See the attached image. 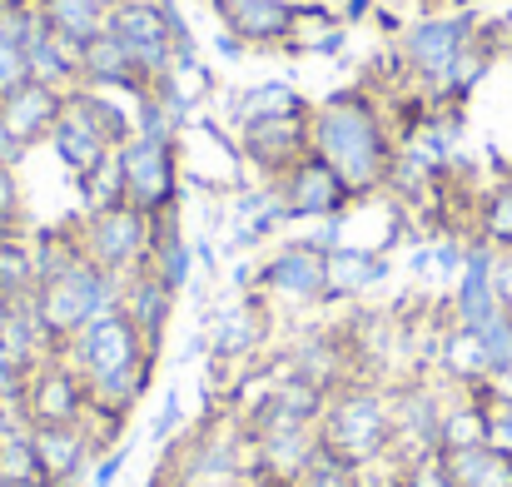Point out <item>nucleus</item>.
I'll use <instances>...</instances> for the list:
<instances>
[{
  "instance_id": "obj_1",
  "label": "nucleus",
  "mask_w": 512,
  "mask_h": 487,
  "mask_svg": "<svg viewBox=\"0 0 512 487\" xmlns=\"http://www.w3.org/2000/svg\"><path fill=\"white\" fill-rule=\"evenodd\" d=\"M309 150L324 155L343 174V184L363 199L383 194L393 184L398 164V135L383 115V100L368 85H348L309 110Z\"/></svg>"
},
{
  "instance_id": "obj_2",
  "label": "nucleus",
  "mask_w": 512,
  "mask_h": 487,
  "mask_svg": "<svg viewBox=\"0 0 512 487\" xmlns=\"http://www.w3.org/2000/svg\"><path fill=\"white\" fill-rule=\"evenodd\" d=\"M393 393H383L368 378L343 383L339 393H329L324 418H319V448L329 458H339L348 468L368 473L373 463H393Z\"/></svg>"
},
{
  "instance_id": "obj_3",
  "label": "nucleus",
  "mask_w": 512,
  "mask_h": 487,
  "mask_svg": "<svg viewBox=\"0 0 512 487\" xmlns=\"http://www.w3.org/2000/svg\"><path fill=\"white\" fill-rule=\"evenodd\" d=\"M483 15L463 10V5H443V10H418L398 35H393V55L403 65V75L433 95V85L448 75V65L478 40Z\"/></svg>"
},
{
  "instance_id": "obj_4",
  "label": "nucleus",
  "mask_w": 512,
  "mask_h": 487,
  "mask_svg": "<svg viewBox=\"0 0 512 487\" xmlns=\"http://www.w3.org/2000/svg\"><path fill=\"white\" fill-rule=\"evenodd\" d=\"M120 294H125V279H115V274H105L100 264L80 259V264H70V269H60V274H50V279H40V289L30 294V304H35L40 324L55 333V343L65 348L90 319L120 309Z\"/></svg>"
},
{
  "instance_id": "obj_5",
  "label": "nucleus",
  "mask_w": 512,
  "mask_h": 487,
  "mask_svg": "<svg viewBox=\"0 0 512 487\" xmlns=\"http://www.w3.org/2000/svg\"><path fill=\"white\" fill-rule=\"evenodd\" d=\"M254 294L269 299V309H319V304H329V254L314 239H284L259 264Z\"/></svg>"
},
{
  "instance_id": "obj_6",
  "label": "nucleus",
  "mask_w": 512,
  "mask_h": 487,
  "mask_svg": "<svg viewBox=\"0 0 512 487\" xmlns=\"http://www.w3.org/2000/svg\"><path fill=\"white\" fill-rule=\"evenodd\" d=\"M150 229H155V219L125 199V204H110L100 214H80V249L105 274L130 279L150 259Z\"/></svg>"
},
{
  "instance_id": "obj_7",
  "label": "nucleus",
  "mask_w": 512,
  "mask_h": 487,
  "mask_svg": "<svg viewBox=\"0 0 512 487\" xmlns=\"http://www.w3.org/2000/svg\"><path fill=\"white\" fill-rule=\"evenodd\" d=\"M120 179H125V199L145 214H165L184 204V155L174 140H150L135 135L130 145L115 150Z\"/></svg>"
},
{
  "instance_id": "obj_8",
  "label": "nucleus",
  "mask_w": 512,
  "mask_h": 487,
  "mask_svg": "<svg viewBox=\"0 0 512 487\" xmlns=\"http://www.w3.org/2000/svg\"><path fill=\"white\" fill-rule=\"evenodd\" d=\"M155 353H160V348L145 343V333L135 328V319H130L125 309H110V314L90 319V324L65 343V358L85 373V383H100V378H110V373H120V368H135V363H145V358H155Z\"/></svg>"
},
{
  "instance_id": "obj_9",
  "label": "nucleus",
  "mask_w": 512,
  "mask_h": 487,
  "mask_svg": "<svg viewBox=\"0 0 512 487\" xmlns=\"http://www.w3.org/2000/svg\"><path fill=\"white\" fill-rule=\"evenodd\" d=\"M20 418H25L30 428L85 423V418H90V383H85V373H80L65 353L35 363L30 378H25V393H20Z\"/></svg>"
},
{
  "instance_id": "obj_10",
  "label": "nucleus",
  "mask_w": 512,
  "mask_h": 487,
  "mask_svg": "<svg viewBox=\"0 0 512 487\" xmlns=\"http://www.w3.org/2000/svg\"><path fill=\"white\" fill-rule=\"evenodd\" d=\"M279 199H284V214L289 224H319V219H334V214H348L358 204V194L343 184V174L324 155H304L294 160L279 179H274Z\"/></svg>"
},
{
  "instance_id": "obj_11",
  "label": "nucleus",
  "mask_w": 512,
  "mask_h": 487,
  "mask_svg": "<svg viewBox=\"0 0 512 487\" xmlns=\"http://www.w3.org/2000/svg\"><path fill=\"white\" fill-rule=\"evenodd\" d=\"M80 85L90 90H110V95H130V105L140 95L155 90V75L140 65V55L115 35V30H100L80 45Z\"/></svg>"
},
{
  "instance_id": "obj_12",
  "label": "nucleus",
  "mask_w": 512,
  "mask_h": 487,
  "mask_svg": "<svg viewBox=\"0 0 512 487\" xmlns=\"http://www.w3.org/2000/svg\"><path fill=\"white\" fill-rule=\"evenodd\" d=\"M239 164H249L259 179H279L294 160L309 155V115H284V120H254L234 130Z\"/></svg>"
},
{
  "instance_id": "obj_13",
  "label": "nucleus",
  "mask_w": 512,
  "mask_h": 487,
  "mask_svg": "<svg viewBox=\"0 0 512 487\" xmlns=\"http://www.w3.org/2000/svg\"><path fill=\"white\" fill-rule=\"evenodd\" d=\"M35 458H40V478L45 487H75L100 458V443L85 423H60V428H30Z\"/></svg>"
},
{
  "instance_id": "obj_14",
  "label": "nucleus",
  "mask_w": 512,
  "mask_h": 487,
  "mask_svg": "<svg viewBox=\"0 0 512 487\" xmlns=\"http://www.w3.org/2000/svg\"><path fill=\"white\" fill-rule=\"evenodd\" d=\"M269 299H259V294H244L239 304H224L214 319H209V353L219 358V363H244V358H254L264 343H269Z\"/></svg>"
},
{
  "instance_id": "obj_15",
  "label": "nucleus",
  "mask_w": 512,
  "mask_h": 487,
  "mask_svg": "<svg viewBox=\"0 0 512 487\" xmlns=\"http://www.w3.org/2000/svg\"><path fill=\"white\" fill-rule=\"evenodd\" d=\"M65 95L70 90H55V85H45V80H25L20 90H10L5 100H0V125L20 140V145H50V130L60 125V115H65Z\"/></svg>"
},
{
  "instance_id": "obj_16",
  "label": "nucleus",
  "mask_w": 512,
  "mask_h": 487,
  "mask_svg": "<svg viewBox=\"0 0 512 487\" xmlns=\"http://www.w3.org/2000/svg\"><path fill=\"white\" fill-rule=\"evenodd\" d=\"M150 219H155V229H150V259H145V269L160 274L174 294H184L189 279H194V244L184 234V204L165 209V214H150Z\"/></svg>"
},
{
  "instance_id": "obj_17",
  "label": "nucleus",
  "mask_w": 512,
  "mask_h": 487,
  "mask_svg": "<svg viewBox=\"0 0 512 487\" xmlns=\"http://www.w3.org/2000/svg\"><path fill=\"white\" fill-rule=\"evenodd\" d=\"M174 299H179V294H174L160 274L135 269V274L125 279L120 309L135 319V328L145 333V343H150V348H165V328H170V319H174Z\"/></svg>"
},
{
  "instance_id": "obj_18",
  "label": "nucleus",
  "mask_w": 512,
  "mask_h": 487,
  "mask_svg": "<svg viewBox=\"0 0 512 487\" xmlns=\"http://www.w3.org/2000/svg\"><path fill=\"white\" fill-rule=\"evenodd\" d=\"M50 150H55V160L65 164L75 179H80V174H90L95 164H105L110 155H115V150H110V140L90 125V115H85L70 95H65V115H60V125L50 130Z\"/></svg>"
},
{
  "instance_id": "obj_19",
  "label": "nucleus",
  "mask_w": 512,
  "mask_h": 487,
  "mask_svg": "<svg viewBox=\"0 0 512 487\" xmlns=\"http://www.w3.org/2000/svg\"><path fill=\"white\" fill-rule=\"evenodd\" d=\"M289 20H294V5L289 0H244L234 5L229 15H219V25L229 35H239L254 50H284V35H289Z\"/></svg>"
},
{
  "instance_id": "obj_20",
  "label": "nucleus",
  "mask_w": 512,
  "mask_h": 487,
  "mask_svg": "<svg viewBox=\"0 0 512 487\" xmlns=\"http://www.w3.org/2000/svg\"><path fill=\"white\" fill-rule=\"evenodd\" d=\"M388 274H393V264H388V254H378V249H358V244L329 249V304L373 294Z\"/></svg>"
},
{
  "instance_id": "obj_21",
  "label": "nucleus",
  "mask_w": 512,
  "mask_h": 487,
  "mask_svg": "<svg viewBox=\"0 0 512 487\" xmlns=\"http://www.w3.org/2000/svg\"><path fill=\"white\" fill-rule=\"evenodd\" d=\"M348 30L343 15L324 0V5H294V20H289V35H284V55H343L348 45Z\"/></svg>"
},
{
  "instance_id": "obj_22",
  "label": "nucleus",
  "mask_w": 512,
  "mask_h": 487,
  "mask_svg": "<svg viewBox=\"0 0 512 487\" xmlns=\"http://www.w3.org/2000/svg\"><path fill=\"white\" fill-rule=\"evenodd\" d=\"M25 60H30V80H45L55 90H75L80 85V45H70L65 35H55L40 15V25L25 40Z\"/></svg>"
},
{
  "instance_id": "obj_23",
  "label": "nucleus",
  "mask_w": 512,
  "mask_h": 487,
  "mask_svg": "<svg viewBox=\"0 0 512 487\" xmlns=\"http://www.w3.org/2000/svg\"><path fill=\"white\" fill-rule=\"evenodd\" d=\"M309 110H314V105H309L294 85H284V80H264V85H244V90H234V100H229V130L254 125V120L309 115Z\"/></svg>"
},
{
  "instance_id": "obj_24",
  "label": "nucleus",
  "mask_w": 512,
  "mask_h": 487,
  "mask_svg": "<svg viewBox=\"0 0 512 487\" xmlns=\"http://www.w3.org/2000/svg\"><path fill=\"white\" fill-rule=\"evenodd\" d=\"M448 473L458 478V487H512V458L478 443V448H458V453H443Z\"/></svg>"
},
{
  "instance_id": "obj_25",
  "label": "nucleus",
  "mask_w": 512,
  "mask_h": 487,
  "mask_svg": "<svg viewBox=\"0 0 512 487\" xmlns=\"http://www.w3.org/2000/svg\"><path fill=\"white\" fill-rule=\"evenodd\" d=\"M40 289V259H35V239L30 234H15L0 244V294L5 299H30Z\"/></svg>"
},
{
  "instance_id": "obj_26",
  "label": "nucleus",
  "mask_w": 512,
  "mask_h": 487,
  "mask_svg": "<svg viewBox=\"0 0 512 487\" xmlns=\"http://www.w3.org/2000/svg\"><path fill=\"white\" fill-rule=\"evenodd\" d=\"M35 5H40L45 25H50L55 35H65L70 45H85L90 35L105 30V10L90 5V0H35Z\"/></svg>"
},
{
  "instance_id": "obj_27",
  "label": "nucleus",
  "mask_w": 512,
  "mask_h": 487,
  "mask_svg": "<svg viewBox=\"0 0 512 487\" xmlns=\"http://www.w3.org/2000/svg\"><path fill=\"white\" fill-rule=\"evenodd\" d=\"M473 239H483L493 249H512V174L498 179L478 199V209H473Z\"/></svg>"
},
{
  "instance_id": "obj_28",
  "label": "nucleus",
  "mask_w": 512,
  "mask_h": 487,
  "mask_svg": "<svg viewBox=\"0 0 512 487\" xmlns=\"http://www.w3.org/2000/svg\"><path fill=\"white\" fill-rule=\"evenodd\" d=\"M75 184H80L85 214H100V209H110V204H125V179H120V160H115V155L105 164H95L90 174H80Z\"/></svg>"
},
{
  "instance_id": "obj_29",
  "label": "nucleus",
  "mask_w": 512,
  "mask_h": 487,
  "mask_svg": "<svg viewBox=\"0 0 512 487\" xmlns=\"http://www.w3.org/2000/svg\"><path fill=\"white\" fill-rule=\"evenodd\" d=\"M393 487H458V478L448 473L443 453H418L393 463Z\"/></svg>"
},
{
  "instance_id": "obj_30",
  "label": "nucleus",
  "mask_w": 512,
  "mask_h": 487,
  "mask_svg": "<svg viewBox=\"0 0 512 487\" xmlns=\"http://www.w3.org/2000/svg\"><path fill=\"white\" fill-rule=\"evenodd\" d=\"M478 343H483V358H488V373L498 378V373H508L512 368V314L503 309L498 319H488V324L478 328Z\"/></svg>"
},
{
  "instance_id": "obj_31",
  "label": "nucleus",
  "mask_w": 512,
  "mask_h": 487,
  "mask_svg": "<svg viewBox=\"0 0 512 487\" xmlns=\"http://www.w3.org/2000/svg\"><path fill=\"white\" fill-rule=\"evenodd\" d=\"M289 487H363V473L339 463V458H329V453H319Z\"/></svg>"
},
{
  "instance_id": "obj_32",
  "label": "nucleus",
  "mask_w": 512,
  "mask_h": 487,
  "mask_svg": "<svg viewBox=\"0 0 512 487\" xmlns=\"http://www.w3.org/2000/svg\"><path fill=\"white\" fill-rule=\"evenodd\" d=\"M478 393H483V408H488V448H498V453L512 458V398H498L488 383Z\"/></svg>"
},
{
  "instance_id": "obj_33",
  "label": "nucleus",
  "mask_w": 512,
  "mask_h": 487,
  "mask_svg": "<svg viewBox=\"0 0 512 487\" xmlns=\"http://www.w3.org/2000/svg\"><path fill=\"white\" fill-rule=\"evenodd\" d=\"M25 80H30V60H25V45H20L15 35H5V30H0V95L20 90Z\"/></svg>"
},
{
  "instance_id": "obj_34",
  "label": "nucleus",
  "mask_w": 512,
  "mask_h": 487,
  "mask_svg": "<svg viewBox=\"0 0 512 487\" xmlns=\"http://www.w3.org/2000/svg\"><path fill=\"white\" fill-rule=\"evenodd\" d=\"M25 378H30V363H25V358L10 348V338L0 333V403H20Z\"/></svg>"
},
{
  "instance_id": "obj_35",
  "label": "nucleus",
  "mask_w": 512,
  "mask_h": 487,
  "mask_svg": "<svg viewBox=\"0 0 512 487\" xmlns=\"http://www.w3.org/2000/svg\"><path fill=\"white\" fill-rule=\"evenodd\" d=\"M130 453H135V443L125 438V443H115L105 458H95V468L85 473V487H115V478H120L125 463H130Z\"/></svg>"
},
{
  "instance_id": "obj_36",
  "label": "nucleus",
  "mask_w": 512,
  "mask_h": 487,
  "mask_svg": "<svg viewBox=\"0 0 512 487\" xmlns=\"http://www.w3.org/2000/svg\"><path fill=\"white\" fill-rule=\"evenodd\" d=\"M0 224H25V189L10 164H0Z\"/></svg>"
},
{
  "instance_id": "obj_37",
  "label": "nucleus",
  "mask_w": 512,
  "mask_h": 487,
  "mask_svg": "<svg viewBox=\"0 0 512 487\" xmlns=\"http://www.w3.org/2000/svg\"><path fill=\"white\" fill-rule=\"evenodd\" d=\"M179 428H184V403H179V388H165V408L155 413L150 438H155V443H174V438H179Z\"/></svg>"
},
{
  "instance_id": "obj_38",
  "label": "nucleus",
  "mask_w": 512,
  "mask_h": 487,
  "mask_svg": "<svg viewBox=\"0 0 512 487\" xmlns=\"http://www.w3.org/2000/svg\"><path fill=\"white\" fill-rule=\"evenodd\" d=\"M493 294L512 314V249H498V259H493Z\"/></svg>"
},
{
  "instance_id": "obj_39",
  "label": "nucleus",
  "mask_w": 512,
  "mask_h": 487,
  "mask_svg": "<svg viewBox=\"0 0 512 487\" xmlns=\"http://www.w3.org/2000/svg\"><path fill=\"white\" fill-rule=\"evenodd\" d=\"M30 155V145H20L5 125H0V164H10V169H20V160Z\"/></svg>"
},
{
  "instance_id": "obj_40",
  "label": "nucleus",
  "mask_w": 512,
  "mask_h": 487,
  "mask_svg": "<svg viewBox=\"0 0 512 487\" xmlns=\"http://www.w3.org/2000/svg\"><path fill=\"white\" fill-rule=\"evenodd\" d=\"M214 50H219V55H224V60H244V55H249V45H244V40H239V35H229V30H224V25H219V30H214Z\"/></svg>"
},
{
  "instance_id": "obj_41",
  "label": "nucleus",
  "mask_w": 512,
  "mask_h": 487,
  "mask_svg": "<svg viewBox=\"0 0 512 487\" xmlns=\"http://www.w3.org/2000/svg\"><path fill=\"white\" fill-rule=\"evenodd\" d=\"M10 314H15V299L0 294V333H5V324H10Z\"/></svg>"
},
{
  "instance_id": "obj_42",
  "label": "nucleus",
  "mask_w": 512,
  "mask_h": 487,
  "mask_svg": "<svg viewBox=\"0 0 512 487\" xmlns=\"http://www.w3.org/2000/svg\"><path fill=\"white\" fill-rule=\"evenodd\" d=\"M15 234H30V229H25V224H0V244H5V239H15Z\"/></svg>"
},
{
  "instance_id": "obj_43",
  "label": "nucleus",
  "mask_w": 512,
  "mask_h": 487,
  "mask_svg": "<svg viewBox=\"0 0 512 487\" xmlns=\"http://www.w3.org/2000/svg\"><path fill=\"white\" fill-rule=\"evenodd\" d=\"M234 5H244V0H209V10H214V15H229Z\"/></svg>"
},
{
  "instance_id": "obj_44",
  "label": "nucleus",
  "mask_w": 512,
  "mask_h": 487,
  "mask_svg": "<svg viewBox=\"0 0 512 487\" xmlns=\"http://www.w3.org/2000/svg\"><path fill=\"white\" fill-rule=\"evenodd\" d=\"M224 487H269V483H259L254 473H244V478H234V483H224Z\"/></svg>"
},
{
  "instance_id": "obj_45",
  "label": "nucleus",
  "mask_w": 512,
  "mask_h": 487,
  "mask_svg": "<svg viewBox=\"0 0 512 487\" xmlns=\"http://www.w3.org/2000/svg\"><path fill=\"white\" fill-rule=\"evenodd\" d=\"M90 5H100V10H105V15H110V10H115V5H120V0H90Z\"/></svg>"
},
{
  "instance_id": "obj_46",
  "label": "nucleus",
  "mask_w": 512,
  "mask_h": 487,
  "mask_svg": "<svg viewBox=\"0 0 512 487\" xmlns=\"http://www.w3.org/2000/svg\"><path fill=\"white\" fill-rule=\"evenodd\" d=\"M508 174H512V169H508Z\"/></svg>"
}]
</instances>
